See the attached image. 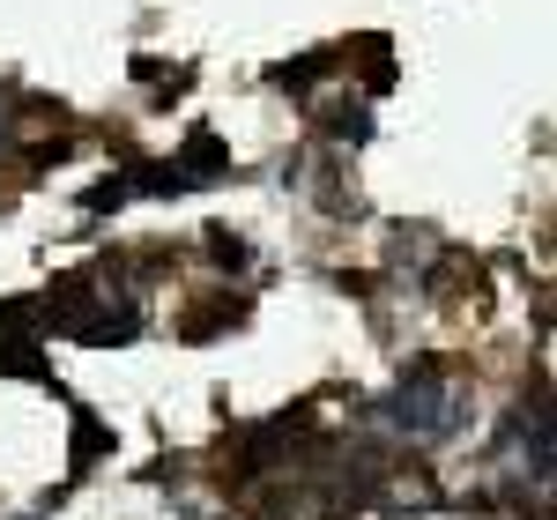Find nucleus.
<instances>
[{"instance_id": "obj_1", "label": "nucleus", "mask_w": 557, "mask_h": 520, "mask_svg": "<svg viewBox=\"0 0 557 520\" xmlns=\"http://www.w3.org/2000/svg\"><path fill=\"white\" fill-rule=\"evenodd\" d=\"M380 417L409 438V446H446V438L461 432L469 401H461V387H454L446 364H409V372L394 380V394H386Z\"/></svg>"}, {"instance_id": "obj_2", "label": "nucleus", "mask_w": 557, "mask_h": 520, "mask_svg": "<svg viewBox=\"0 0 557 520\" xmlns=\"http://www.w3.org/2000/svg\"><path fill=\"white\" fill-rule=\"evenodd\" d=\"M498 461L528 476L535 491H550V469H557V432H550V401H520L498 432Z\"/></svg>"}, {"instance_id": "obj_3", "label": "nucleus", "mask_w": 557, "mask_h": 520, "mask_svg": "<svg viewBox=\"0 0 557 520\" xmlns=\"http://www.w3.org/2000/svg\"><path fill=\"white\" fill-rule=\"evenodd\" d=\"M172 178H178V194H186V186H215V178H231V149H223L209 127H194L172 157Z\"/></svg>"}, {"instance_id": "obj_4", "label": "nucleus", "mask_w": 557, "mask_h": 520, "mask_svg": "<svg viewBox=\"0 0 557 520\" xmlns=\"http://www.w3.org/2000/svg\"><path fill=\"white\" fill-rule=\"evenodd\" d=\"M0 372H8V380H52V364L38 357V343H8V335H0Z\"/></svg>"}, {"instance_id": "obj_5", "label": "nucleus", "mask_w": 557, "mask_h": 520, "mask_svg": "<svg viewBox=\"0 0 557 520\" xmlns=\"http://www.w3.org/2000/svg\"><path fill=\"white\" fill-rule=\"evenodd\" d=\"M97 454H112V432H104L97 417H75V446H67V461H75V469H89Z\"/></svg>"}, {"instance_id": "obj_6", "label": "nucleus", "mask_w": 557, "mask_h": 520, "mask_svg": "<svg viewBox=\"0 0 557 520\" xmlns=\"http://www.w3.org/2000/svg\"><path fill=\"white\" fill-rule=\"evenodd\" d=\"M231 320H238V305H231V298L209 305V312H194V320H186V343H209L215 327H231Z\"/></svg>"}, {"instance_id": "obj_7", "label": "nucleus", "mask_w": 557, "mask_h": 520, "mask_svg": "<svg viewBox=\"0 0 557 520\" xmlns=\"http://www.w3.org/2000/svg\"><path fill=\"white\" fill-rule=\"evenodd\" d=\"M209 253H215V268H246V260H253V246H246L238 231H209Z\"/></svg>"}, {"instance_id": "obj_8", "label": "nucleus", "mask_w": 557, "mask_h": 520, "mask_svg": "<svg viewBox=\"0 0 557 520\" xmlns=\"http://www.w3.org/2000/svg\"><path fill=\"white\" fill-rule=\"evenodd\" d=\"M15 520H45V506H38V513H15Z\"/></svg>"}]
</instances>
